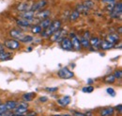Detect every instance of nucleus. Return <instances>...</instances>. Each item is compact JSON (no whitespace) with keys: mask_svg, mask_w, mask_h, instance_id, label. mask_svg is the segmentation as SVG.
I'll return each instance as SVG.
<instances>
[{"mask_svg":"<svg viewBox=\"0 0 122 116\" xmlns=\"http://www.w3.org/2000/svg\"><path fill=\"white\" fill-rule=\"evenodd\" d=\"M61 27V23L59 21H55V22H53V23H51V25L46 29V30H44L42 33H41V36L42 37H50L51 35H53L56 30H58V29H60Z\"/></svg>","mask_w":122,"mask_h":116,"instance_id":"f257e3e1","label":"nucleus"},{"mask_svg":"<svg viewBox=\"0 0 122 116\" xmlns=\"http://www.w3.org/2000/svg\"><path fill=\"white\" fill-rule=\"evenodd\" d=\"M121 14H122V3L119 2L118 4H117L112 9L111 17L112 18H119V17H121Z\"/></svg>","mask_w":122,"mask_h":116,"instance_id":"f03ea898","label":"nucleus"},{"mask_svg":"<svg viewBox=\"0 0 122 116\" xmlns=\"http://www.w3.org/2000/svg\"><path fill=\"white\" fill-rule=\"evenodd\" d=\"M74 74L72 72H71L68 68H62L59 70L58 72V76L60 78H63V79H69V78H71L73 77Z\"/></svg>","mask_w":122,"mask_h":116,"instance_id":"7ed1b4c3","label":"nucleus"},{"mask_svg":"<svg viewBox=\"0 0 122 116\" xmlns=\"http://www.w3.org/2000/svg\"><path fill=\"white\" fill-rule=\"evenodd\" d=\"M46 5H47V1H46V0H39V1L35 2V3H33L30 11L36 12L41 10L42 8H44Z\"/></svg>","mask_w":122,"mask_h":116,"instance_id":"20e7f679","label":"nucleus"},{"mask_svg":"<svg viewBox=\"0 0 122 116\" xmlns=\"http://www.w3.org/2000/svg\"><path fill=\"white\" fill-rule=\"evenodd\" d=\"M4 46L8 49H10V50H16L20 47V43L16 40H8L5 42Z\"/></svg>","mask_w":122,"mask_h":116,"instance_id":"39448f33","label":"nucleus"},{"mask_svg":"<svg viewBox=\"0 0 122 116\" xmlns=\"http://www.w3.org/2000/svg\"><path fill=\"white\" fill-rule=\"evenodd\" d=\"M27 110V104L25 103H20L17 104L16 108L14 109V113L16 114H21V115H25V113Z\"/></svg>","mask_w":122,"mask_h":116,"instance_id":"423d86ee","label":"nucleus"},{"mask_svg":"<svg viewBox=\"0 0 122 116\" xmlns=\"http://www.w3.org/2000/svg\"><path fill=\"white\" fill-rule=\"evenodd\" d=\"M33 1H26V2H24L22 4H20L18 7H17V10L19 12H28L31 10V7L33 5Z\"/></svg>","mask_w":122,"mask_h":116,"instance_id":"0eeeda50","label":"nucleus"},{"mask_svg":"<svg viewBox=\"0 0 122 116\" xmlns=\"http://www.w3.org/2000/svg\"><path fill=\"white\" fill-rule=\"evenodd\" d=\"M64 33H66V31L59 29L58 30H56L53 35H51V41L52 42H59V41H61L64 38L63 37Z\"/></svg>","mask_w":122,"mask_h":116,"instance_id":"6e6552de","label":"nucleus"},{"mask_svg":"<svg viewBox=\"0 0 122 116\" xmlns=\"http://www.w3.org/2000/svg\"><path fill=\"white\" fill-rule=\"evenodd\" d=\"M61 45H62V48L65 49V50H71L72 49L71 42L68 38H63L61 40Z\"/></svg>","mask_w":122,"mask_h":116,"instance_id":"1a4fd4ad","label":"nucleus"},{"mask_svg":"<svg viewBox=\"0 0 122 116\" xmlns=\"http://www.w3.org/2000/svg\"><path fill=\"white\" fill-rule=\"evenodd\" d=\"M10 36L12 38H16L18 40H21L25 36V33L23 31H21V30H18V29H12V30H10Z\"/></svg>","mask_w":122,"mask_h":116,"instance_id":"9d476101","label":"nucleus"},{"mask_svg":"<svg viewBox=\"0 0 122 116\" xmlns=\"http://www.w3.org/2000/svg\"><path fill=\"white\" fill-rule=\"evenodd\" d=\"M35 14H36V12H32V11H28V12H23L20 16L22 17V19H25V20L32 21V20L34 19Z\"/></svg>","mask_w":122,"mask_h":116,"instance_id":"9b49d317","label":"nucleus"},{"mask_svg":"<svg viewBox=\"0 0 122 116\" xmlns=\"http://www.w3.org/2000/svg\"><path fill=\"white\" fill-rule=\"evenodd\" d=\"M71 44H72V48H74V49L77 50V51L81 50L82 45H81V43H80V40L77 38L76 36H74V35H73L72 40H71Z\"/></svg>","mask_w":122,"mask_h":116,"instance_id":"f8f14e48","label":"nucleus"},{"mask_svg":"<svg viewBox=\"0 0 122 116\" xmlns=\"http://www.w3.org/2000/svg\"><path fill=\"white\" fill-rule=\"evenodd\" d=\"M57 103L62 107H66L71 103V97L70 96H63L57 100Z\"/></svg>","mask_w":122,"mask_h":116,"instance_id":"ddd939ff","label":"nucleus"},{"mask_svg":"<svg viewBox=\"0 0 122 116\" xmlns=\"http://www.w3.org/2000/svg\"><path fill=\"white\" fill-rule=\"evenodd\" d=\"M119 40V37H118V35L117 34H116V33H112V34H110V35H108L107 36V40L109 43H111V44H116L117 41Z\"/></svg>","mask_w":122,"mask_h":116,"instance_id":"4468645a","label":"nucleus"},{"mask_svg":"<svg viewBox=\"0 0 122 116\" xmlns=\"http://www.w3.org/2000/svg\"><path fill=\"white\" fill-rule=\"evenodd\" d=\"M50 11H42V12H38L37 13V17L39 18V19H41V20H44L46 18H48L49 17V15H50Z\"/></svg>","mask_w":122,"mask_h":116,"instance_id":"2eb2a0df","label":"nucleus"},{"mask_svg":"<svg viewBox=\"0 0 122 116\" xmlns=\"http://www.w3.org/2000/svg\"><path fill=\"white\" fill-rule=\"evenodd\" d=\"M35 93H25V94H23V100L25 102H29V101H32L33 100V98L35 97Z\"/></svg>","mask_w":122,"mask_h":116,"instance_id":"dca6fc26","label":"nucleus"},{"mask_svg":"<svg viewBox=\"0 0 122 116\" xmlns=\"http://www.w3.org/2000/svg\"><path fill=\"white\" fill-rule=\"evenodd\" d=\"M114 108H106V109H103L102 111H101V115L102 116H110L114 113Z\"/></svg>","mask_w":122,"mask_h":116,"instance_id":"f3484780","label":"nucleus"},{"mask_svg":"<svg viewBox=\"0 0 122 116\" xmlns=\"http://www.w3.org/2000/svg\"><path fill=\"white\" fill-rule=\"evenodd\" d=\"M33 20H34V19H33ZM33 20H32V21H33ZM32 21L25 20V19H20V20H17V24H18L19 26H21V27L26 28V27H29V26H30Z\"/></svg>","mask_w":122,"mask_h":116,"instance_id":"a211bd4d","label":"nucleus"},{"mask_svg":"<svg viewBox=\"0 0 122 116\" xmlns=\"http://www.w3.org/2000/svg\"><path fill=\"white\" fill-rule=\"evenodd\" d=\"M12 58L11 54L9 52H5V51H1L0 52V60H9Z\"/></svg>","mask_w":122,"mask_h":116,"instance_id":"6ab92c4d","label":"nucleus"},{"mask_svg":"<svg viewBox=\"0 0 122 116\" xmlns=\"http://www.w3.org/2000/svg\"><path fill=\"white\" fill-rule=\"evenodd\" d=\"M17 102L16 101H7L5 103V106L7 108L8 110H14L17 106Z\"/></svg>","mask_w":122,"mask_h":116,"instance_id":"aec40b11","label":"nucleus"},{"mask_svg":"<svg viewBox=\"0 0 122 116\" xmlns=\"http://www.w3.org/2000/svg\"><path fill=\"white\" fill-rule=\"evenodd\" d=\"M113 45H114V44H111V43H109L108 41H103V42L101 43V47H102V49H104V50H107V49L112 48Z\"/></svg>","mask_w":122,"mask_h":116,"instance_id":"412c9836","label":"nucleus"},{"mask_svg":"<svg viewBox=\"0 0 122 116\" xmlns=\"http://www.w3.org/2000/svg\"><path fill=\"white\" fill-rule=\"evenodd\" d=\"M89 44H91L93 47H98L99 45H100V40L97 38V37H93L90 39V41H89Z\"/></svg>","mask_w":122,"mask_h":116,"instance_id":"4be33fe9","label":"nucleus"},{"mask_svg":"<svg viewBox=\"0 0 122 116\" xmlns=\"http://www.w3.org/2000/svg\"><path fill=\"white\" fill-rule=\"evenodd\" d=\"M51 23H52V21H51L49 18H46V19H44V20L41 21V29H47V28L51 25Z\"/></svg>","mask_w":122,"mask_h":116,"instance_id":"5701e85b","label":"nucleus"},{"mask_svg":"<svg viewBox=\"0 0 122 116\" xmlns=\"http://www.w3.org/2000/svg\"><path fill=\"white\" fill-rule=\"evenodd\" d=\"M116 80V77L114 76V75H108L104 77V81L106 83H114Z\"/></svg>","mask_w":122,"mask_h":116,"instance_id":"b1692460","label":"nucleus"},{"mask_svg":"<svg viewBox=\"0 0 122 116\" xmlns=\"http://www.w3.org/2000/svg\"><path fill=\"white\" fill-rule=\"evenodd\" d=\"M80 43H81V45H82V46H84V47H86V48L89 47V40L86 39V38H85V37H82Z\"/></svg>","mask_w":122,"mask_h":116,"instance_id":"393cba45","label":"nucleus"},{"mask_svg":"<svg viewBox=\"0 0 122 116\" xmlns=\"http://www.w3.org/2000/svg\"><path fill=\"white\" fill-rule=\"evenodd\" d=\"M33 37L32 36H30V35H25L20 41L22 42V43H30V42H32L33 41Z\"/></svg>","mask_w":122,"mask_h":116,"instance_id":"a878e982","label":"nucleus"},{"mask_svg":"<svg viewBox=\"0 0 122 116\" xmlns=\"http://www.w3.org/2000/svg\"><path fill=\"white\" fill-rule=\"evenodd\" d=\"M79 16H80V13H79L77 11H74V12L71 14V16H70V20H71V21H75L76 19L79 18Z\"/></svg>","mask_w":122,"mask_h":116,"instance_id":"bb28decb","label":"nucleus"},{"mask_svg":"<svg viewBox=\"0 0 122 116\" xmlns=\"http://www.w3.org/2000/svg\"><path fill=\"white\" fill-rule=\"evenodd\" d=\"M41 30H42V29H41V26H34V27L32 28V32L35 33V34H39V33H41Z\"/></svg>","mask_w":122,"mask_h":116,"instance_id":"cd10ccee","label":"nucleus"},{"mask_svg":"<svg viewBox=\"0 0 122 116\" xmlns=\"http://www.w3.org/2000/svg\"><path fill=\"white\" fill-rule=\"evenodd\" d=\"M82 91L84 93H92L94 91V87L93 86H89V87H84L82 89Z\"/></svg>","mask_w":122,"mask_h":116,"instance_id":"c85d7f7f","label":"nucleus"},{"mask_svg":"<svg viewBox=\"0 0 122 116\" xmlns=\"http://www.w3.org/2000/svg\"><path fill=\"white\" fill-rule=\"evenodd\" d=\"M107 93L110 94V95H112V96H115L116 95V92H115V90L113 88H108L107 89Z\"/></svg>","mask_w":122,"mask_h":116,"instance_id":"c756f323","label":"nucleus"},{"mask_svg":"<svg viewBox=\"0 0 122 116\" xmlns=\"http://www.w3.org/2000/svg\"><path fill=\"white\" fill-rule=\"evenodd\" d=\"M7 110H8L5 106V104H0V113H5Z\"/></svg>","mask_w":122,"mask_h":116,"instance_id":"7c9ffc66","label":"nucleus"},{"mask_svg":"<svg viewBox=\"0 0 122 116\" xmlns=\"http://www.w3.org/2000/svg\"><path fill=\"white\" fill-rule=\"evenodd\" d=\"M47 92H49V93H54V92H56L57 90H58V88L57 87H48L45 89Z\"/></svg>","mask_w":122,"mask_h":116,"instance_id":"2f4dec72","label":"nucleus"},{"mask_svg":"<svg viewBox=\"0 0 122 116\" xmlns=\"http://www.w3.org/2000/svg\"><path fill=\"white\" fill-rule=\"evenodd\" d=\"M121 75H122V72L120 71V70L116 71L115 74H114V76H115L116 78H121Z\"/></svg>","mask_w":122,"mask_h":116,"instance_id":"473e14b6","label":"nucleus"},{"mask_svg":"<svg viewBox=\"0 0 122 116\" xmlns=\"http://www.w3.org/2000/svg\"><path fill=\"white\" fill-rule=\"evenodd\" d=\"M116 0H102V2L103 3H108V4H112V3H114Z\"/></svg>","mask_w":122,"mask_h":116,"instance_id":"72a5a7b5","label":"nucleus"},{"mask_svg":"<svg viewBox=\"0 0 122 116\" xmlns=\"http://www.w3.org/2000/svg\"><path fill=\"white\" fill-rule=\"evenodd\" d=\"M74 116H86V113H82V112H74Z\"/></svg>","mask_w":122,"mask_h":116,"instance_id":"f704fd0d","label":"nucleus"},{"mask_svg":"<svg viewBox=\"0 0 122 116\" xmlns=\"http://www.w3.org/2000/svg\"><path fill=\"white\" fill-rule=\"evenodd\" d=\"M40 100H41V102H46L47 100H48V98H47L46 96H41V97L40 98Z\"/></svg>","mask_w":122,"mask_h":116,"instance_id":"c9c22d12","label":"nucleus"},{"mask_svg":"<svg viewBox=\"0 0 122 116\" xmlns=\"http://www.w3.org/2000/svg\"><path fill=\"white\" fill-rule=\"evenodd\" d=\"M116 109H117V110L119 112H121V111H122V106H121V105H118V106H117V108H116Z\"/></svg>","mask_w":122,"mask_h":116,"instance_id":"e433bc0d","label":"nucleus"},{"mask_svg":"<svg viewBox=\"0 0 122 116\" xmlns=\"http://www.w3.org/2000/svg\"><path fill=\"white\" fill-rule=\"evenodd\" d=\"M1 51H5V46L2 45V44H0V52Z\"/></svg>","mask_w":122,"mask_h":116,"instance_id":"4c0bfd02","label":"nucleus"},{"mask_svg":"<svg viewBox=\"0 0 122 116\" xmlns=\"http://www.w3.org/2000/svg\"><path fill=\"white\" fill-rule=\"evenodd\" d=\"M121 28H119V29H118V32H119V33H121Z\"/></svg>","mask_w":122,"mask_h":116,"instance_id":"58836bf2","label":"nucleus"},{"mask_svg":"<svg viewBox=\"0 0 122 116\" xmlns=\"http://www.w3.org/2000/svg\"><path fill=\"white\" fill-rule=\"evenodd\" d=\"M88 82H89V84H91V82H92V79H88Z\"/></svg>","mask_w":122,"mask_h":116,"instance_id":"ea45409f","label":"nucleus"},{"mask_svg":"<svg viewBox=\"0 0 122 116\" xmlns=\"http://www.w3.org/2000/svg\"><path fill=\"white\" fill-rule=\"evenodd\" d=\"M63 116H71V115H70V114H66V115H63Z\"/></svg>","mask_w":122,"mask_h":116,"instance_id":"a19ab883","label":"nucleus"},{"mask_svg":"<svg viewBox=\"0 0 122 116\" xmlns=\"http://www.w3.org/2000/svg\"><path fill=\"white\" fill-rule=\"evenodd\" d=\"M53 116H63V115H53Z\"/></svg>","mask_w":122,"mask_h":116,"instance_id":"79ce46f5","label":"nucleus"},{"mask_svg":"<svg viewBox=\"0 0 122 116\" xmlns=\"http://www.w3.org/2000/svg\"><path fill=\"white\" fill-rule=\"evenodd\" d=\"M27 116H35V115H31V114H30V115H27Z\"/></svg>","mask_w":122,"mask_h":116,"instance_id":"37998d69","label":"nucleus"},{"mask_svg":"<svg viewBox=\"0 0 122 116\" xmlns=\"http://www.w3.org/2000/svg\"><path fill=\"white\" fill-rule=\"evenodd\" d=\"M0 104H1V99H0Z\"/></svg>","mask_w":122,"mask_h":116,"instance_id":"c03bdc74","label":"nucleus"}]
</instances>
